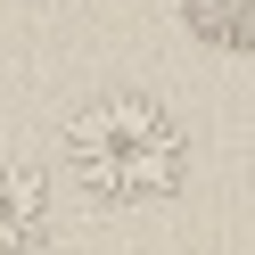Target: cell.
<instances>
[{
    "label": "cell",
    "instance_id": "cell-1",
    "mask_svg": "<svg viewBox=\"0 0 255 255\" xmlns=\"http://www.w3.org/2000/svg\"><path fill=\"white\" fill-rule=\"evenodd\" d=\"M66 173L99 206H156L189 173V132L156 91H99L66 124Z\"/></svg>",
    "mask_w": 255,
    "mask_h": 255
},
{
    "label": "cell",
    "instance_id": "cell-2",
    "mask_svg": "<svg viewBox=\"0 0 255 255\" xmlns=\"http://www.w3.org/2000/svg\"><path fill=\"white\" fill-rule=\"evenodd\" d=\"M50 239V181L33 165H0V255H33Z\"/></svg>",
    "mask_w": 255,
    "mask_h": 255
},
{
    "label": "cell",
    "instance_id": "cell-3",
    "mask_svg": "<svg viewBox=\"0 0 255 255\" xmlns=\"http://www.w3.org/2000/svg\"><path fill=\"white\" fill-rule=\"evenodd\" d=\"M181 25L206 41V50L255 58V0H181Z\"/></svg>",
    "mask_w": 255,
    "mask_h": 255
}]
</instances>
